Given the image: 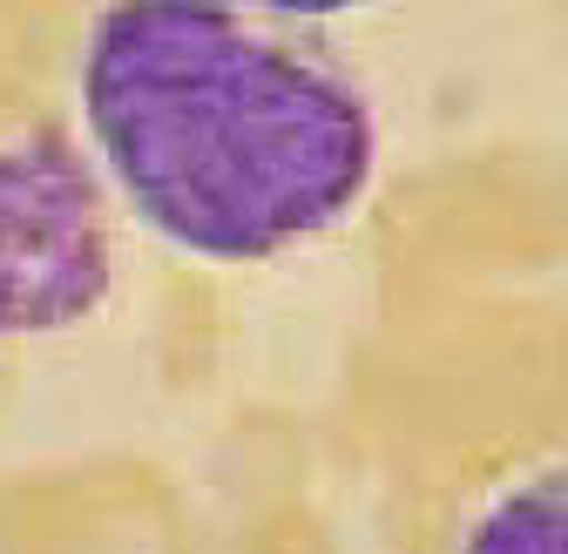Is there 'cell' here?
Instances as JSON below:
<instances>
[{
    "mask_svg": "<svg viewBox=\"0 0 568 554\" xmlns=\"http://www.w3.org/2000/svg\"><path fill=\"white\" fill-rule=\"evenodd\" d=\"M75 143L135 230L224 270L332 237L379 183L373 95L231 0H102L75 48Z\"/></svg>",
    "mask_w": 568,
    "mask_h": 554,
    "instance_id": "1",
    "label": "cell"
},
{
    "mask_svg": "<svg viewBox=\"0 0 568 554\" xmlns=\"http://www.w3.org/2000/svg\"><path fill=\"white\" fill-rule=\"evenodd\" d=\"M115 196L68 129L0 135V338H61L115 291Z\"/></svg>",
    "mask_w": 568,
    "mask_h": 554,
    "instance_id": "2",
    "label": "cell"
},
{
    "mask_svg": "<svg viewBox=\"0 0 568 554\" xmlns=\"http://www.w3.org/2000/svg\"><path fill=\"white\" fill-rule=\"evenodd\" d=\"M454 554H568V488H561V473L541 466L528 480H508V488L467 521Z\"/></svg>",
    "mask_w": 568,
    "mask_h": 554,
    "instance_id": "3",
    "label": "cell"
},
{
    "mask_svg": "<svg viewBox=\"0 0 568 554\" xmlns=\"http://www.w3.org/2000/svg\"><path fill=\"white\" fill-rule=\"evenodd\" d=\"M231 8L271 21V28H325V21H345V14H359L373 8V0H231Z\"/></svg>",
    "mask_w": 568,
    "mask_h": 554,
    "instance_id": "4",
    "label": "cell"
}]
</instances>
